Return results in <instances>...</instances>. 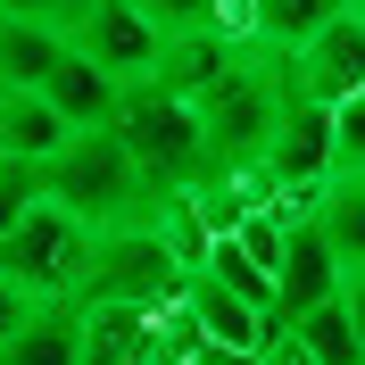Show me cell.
I'll return each instance as SVG.
<instances>
[{
    "instance_id": "obj_1",
    "label": "cell",
    "mask_w": 365,
    "mask_h": 365,
    "mask_svg": "<svg viewBox=\"0 0 365 365\" xmlns=\"http://www.w3.org/2000/svg\"><path fill=\"white\" fill-rule=\"evenodd\" d=\"M42 200H58L67 216H83V225L100 232V225H125V216H150L158 191H150V175L133 166V150L116 141V125H83V133H67V150L42 166Z\"/></svg>"
},
{
    "instance_id": "obj_2",
    "label": "cell",
    "mask_w": 365,
    "mask_h": 365,
    "mask_svg": "<svg viewBox=\"0 0 365 365\" xmlns=\"http://www.w3.org/2000/svg\"><path fill=\"white\" fill-rule=\"evenodd\" d=\"M182 257H175V241H166V225L158 216H125V225H100L91 232V266H83V307H175V291H182Z\"/></svg>"
},
{
    "instance_id": "obj_3",
    "label": "cell",
    "mask_w": 365,
    "mask_h": 365,
    "mask_svg": "<svg viewBox=\"0 0 365 365\" xmlns=\"http://www.w3.org/2000/svg\"><path fill=\"white\" fill-rule=\"evenodd\" d=\"M116 141L133 150V166L150 175V191H182V182H200V175H216L207 166V133H200V108L191 100H175V91H158V83H125L116 91Z\"/></svg>"
},
{
    "instance_id": "obj_4",
    "label": "cell",
    "mask_w": 365,
    "mask_h": 365,
    "mask_svg": "<svg viewBox=\"0 0 365 365\" xmlns=\"http://www.w3.org/2000/svg\"><path fill=\"white\" fill-rule=\"evenodd\" d=\"M83 266H91V225L67 216L58 200H34L17 225L0 232V274L34 299H75L83 291Z\"/></svg>"
},
{
    "instance_id": "obj_5",
    "label": "cell",
    "mask_w": 365,
    "mask_h": 365,
    "mask_svg": "<svg viewBox=\"0 0 365 365\" xmlns=\"http://www.w3.org/2000/svg\"><path fill=\"white\" fill-rule=\"evenodd\" d=\"M257 175L282 200H316V182L332 175V108H316V100L291 91L282 116H274V141H266V158H257Z\"/></svg>"
},
{
    "instance_id": "obj_6",
    "label": "cell",
    "mask_w": 365,
    "mask_h": 365,
    "mask_svg": "<svg viewBox=\"0 0 365 365\" xmlns=\"http://www.w3.org/2000/svg\"><path fill=\"white\" fill-rule=\"evenodd\" d=\"M282 83H291L299 100H316V108L365 91V9H341L307 50H291V58H282Z\"/></svg>"
},
{
    "instance_id": "obj_7",
    "label": "cell",
    "mask_w": 365,
    "mask_h": 365,
    "mask_svg": "<svg viewBox=\"0 0 365 365\" xmlns=\"http://www.w3.org/2000/svg\"><path fill=\"white\" fill-rule=\"evenodd\" d=\"M175 307L191 316V332H200V341H216V349H241V357H257V349H266L274 332H282V324H274V307L241 299L232 282H216L207 266H191V274H182Z\"/></svg>"
},
{
    "instance_id": "obj_8",
    "label": "cell",
    "mask_w": 365,
    "mask_h": 365,
    "mask_svg": "<svg viewBox=\"0 0 365 365\" xmlns=\"http://www.w3.org/2000/svg\"><path fill=\"white\" fill-rule=\"evenodd\" d=\"M341 291V250L324 241L316 207H291V232H282V257H274V324H291L299 307Z\"/></svg>"
},
{
    "instance_id": "obj_9",
    "label": "cell",
    "mask_w": 365,
    "mask_h": 365,
    "mask_svg": "<svg viewBox=\"0 0 365 365\" xmlns=\"http://www.w3.org/2000/svg\"><path fill=\"white\" fill-rule=\"evenodd\" d=\"M158 42H166V34L141 17L133 0H100V9L75 25V50H83L91 67H108L116 83H141V75L158 67Z\"/></svg>"
},
{
    "instance_id": "obj_10",
    "label": "cell",
    "mask_w": 365,
    "mask_h": 365,
    "mask_svg": "<svg viewBox=\"0 0 365 365\" xmlns=\"http://www.w3.org/2000/svg\"><path fill=\"white\" fill-rule=\"evenodd\" d=\"M241 58V42H225L216 25H182V34H166L158 42V67L141 75V83H158V91H175V100H200L216 75Z\"/></svg>"
},
{
    "instance_id": "obj_11",
    "label": "cell",
    "mask_w": 365,
    "mask_h": 365,
    "mask_svg": "<svg viewBox=\"0 0 365 365\" xmlns=\"http://www.w3.org/2000/svg\"><path fill=\"white\" fill-rule=\"evenodd\" d=\"M34 91H42L50 108L67 116L75 133H83V125H108V116H116V91H125V83H116L108 67H91L83 50L67 42V50H58V67H50V75H42V83H34Z\"/></svg>"
},
{
    "instance_id": "obj_12",
    "label": "cell",
    "mask_w": 365,
    "mask_h": 365,
    "mask_svg": "<svg viewBox=\"0 0 365 365\" xmlns=\"http://www.w3.org/2000/svg\"><path fill=\"white\" fill-rule=\"evenodd\" d=\"M0 365H83V307L75 299H42L0 341Z\"/></svg>"
},
{
    "instance_id": "obj_13",
    "label": "cell",
    "mask_w": 365,
    "mask_h": 365,
    "mask_svg": "<svg viewBox=\"0 0 365 365\" xmlns=\"http://www.w3.org/2000/svg\"><path fill=\"white\" fill-rule=\"evenodd\" d=\"M67 116L50 108L42 91H0V158H34V166H50L58 150H67Z\"/></svg>"
},
{
    "instance_id": "obj_14",
    "label": "cell",
    "mask_w": 365,
    "mask_h": 365,
    "mask_svg": "<svg viewBox=\"0 0 365 365\" xmlns=\"http://www.w3.org/2000/svg\"><path fill=\"white\" fill-rule=\"evenodd\" d=\"M316 225H324V241L341 250V274L349 266H365V166H332V175L316 182Z\"/></svg>"
},
{
    "instance_id": "obj_15",
    "label": "cell",
    "mask_w": 365,
    "mask_h": 365,
    "mask_svg": "<svg viewBox=\"0 0 365 365\" xmlns=\"http://www.w3.org/2000/svg\"><path fill=\"white\" fill-rule=\"evenodd\" d=\"M341 9H349V0H250V50L291 58V50H307Z\"/></svg>"
},
{
    "instance_id": "obj_16",
    "label": "cell",
    "mask_w": 365,
    "mask_h": 365,
    "mask_svg": "<svg viewBox=\"0 0 365 365\" xmlns=\"http://www.w3.org/2000/svg\"><path fill=\"white\" fill-rule=\"evenodd\" d=\"M67 34H50L34 17H0V91H34L50 67H58Z\"/></svg>"
},
{
    "instance_id": "obj_17",
    "label": "cell",
    "mask_w": 365,
    "mask_h": 365,
    "mask_svg": "<svg viewBox=\"0 0 365 365\" xmlns=\"http://www.w3.org/2000/svg\"><path fill=\"white\" fill-rule=\"evenodd\" d=\"M282 332H291V341L307 349L316 365H365V341H357V324H349L341 291H332V299H316V307H299Z\"/></svg>"
},
{
    "instance_id": "obj_18",
    "label": "cell",
    "mask_w": 365,
    "mask_h": 365,
    "mask_svg": "<svg viewBox=\"0 0 365 365\" xmlns=\"http://www.w3.org/2000/svg\"><path fill=\"white\" fill-rule=\"evenodd\" d=\"M34 200H42V166H34V158H0V232L17 225Z\"/></svg>"
},
{
    "instance_id": "obj_19",
    "label": "cell",
    "mask_w": 365,
    "mask_h": 365,
    "mask_svg": "<svg viewBox=\"0 0 365 365\" xmlns=\"http://www.w3.org/2000/svg\"><path fill=\"white\" fill-rule=\"evenodd\" d=\"M332 166H365V91L332 100Z\"/></svg>"
},
{
    "instance_id": "obj_20",
    "label": "cell",
    "mask_w": 365,
    "mask_h": 365,
    "mask_svg": "<svg viewBox=\"0 0 365 365\" xmlns=\"http://www.w3.org/2000/svg\"><path fill=\"white\" fill-rule=\"evenodd\" d=\"M100 0H0V17H34V25H50V34H67L75 42V25L91 17Z\"/></svg>"
},
{
    "instance_id": "obj_21",
    "label": "cell",
    "mask_w": 365,
    "mask_h": 365,
    "mask_svg": "<svg viewBox=\"0 0 365 365\" xmlns=\"http://www.w3.org/2000/svg\"><path fill=\"white\" fill-rule=\"evenodd\" d=\"M158 34H182V25H207V0H133Z\"/></svg>"
},
{
    "instance_id": "obj_22",
    "label": "cell",
    "mask_w": 365,
    "mask_h": 365,
    "mask_svg": "<svg viewBox=\"0 0 365 365\" xmlns=\"http://www.w3.org/2000/svg\"><path fill=\"white\" fill-rule=\"evenodd\" d=\"M34 307H42V299H34V291H17V282L0 274V341H9V332H17V324L34 316Z\"/></svg>"
},
{
    "instance_id": "obj_23",
    "label": "cell",
    "mask_w": 365,
    "mask_h": 365,
    "mask_svg": "<svg viewBox=\"0 0 365 365\" xmlns=\"http://www.w3.org/2000/svg\"><path fill=\"white\" fill-rule=\"evenodd\" d=\"M341 307H349V324H357V341H365V266L341 274Z\"/></svg>"
}]
</instances>
